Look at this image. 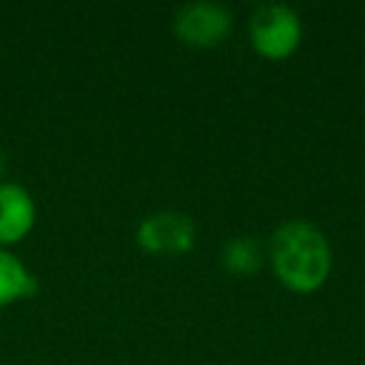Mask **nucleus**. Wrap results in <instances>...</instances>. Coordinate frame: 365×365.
I'll return each instance as SVG.
<instances>
[{"mask_svg": "<svg viewBox=\"0 0 365 365\" xmlns=\"http://www.w3.org/2000/svg\"><path fill=\"white\" fill-rule=\"evenodd\" d=\"M6 170V153H3V148H0V173Z\"/></svg>", "mask_w": 365, "mask_h": 365, "instance_id": "obj_8", "label": "nucleus"}, {"mask_svg": "<svg viewBox=\"0 0 365 365\" xmlns=\"http://www.w3.org/2000/svg\"><path fill=\"white\" fill-rule=\"evenodd\" d=\"M230 26H233L230 11L223 3H215V0L185 3L173 21L178 38L190 43V46H215V43L223 41Z\"/></svg>", "mask_w": 365, "mask_h": 365, "instance_id": "obj_3", "label": "nucleus"}, {"mask_svg": "<svg viewBox=\"0 0 365 365\" xmlns=\"http://www.w3.org/2000/svg\"><path fill=\"white\" fill-rule=\"evenodd\" d=\"M223 265L233 273H255L263 265V250H260L258 240L248 238V235L228 240L223 245Z\"/></svg>", "mask_w": 365, "mask_h": 365, "instance_id": "obj_7", "label": "nucleus"}, {"mask_svg": "<svg viewBox=\"0 0 365 365\" xmlns=\"http://www.w3.org/2000/svg\"><path fill=\"white\" fill-rule=\"evenodd\" d=\"M138 243L140 248L160 255L185 253L195 243V223L188 215L163 210L138 225Z\"/></svg>", "mask_w": 365, "mask_h": 365, "instance_id": "obj_4", "label": "nucleus"}, {"mask_svg": "<svg viewBox=\"0 0 365 365\" xmlns=\"http://www.w3.org/2000/svg\"><path fill=\"white\" fill-rule=\"evenodd\" d=\"M36 223V203L18 182H0V243L23 238Z\"/></svg>", "mask_w": 365, "mask_h": 365, "instance_id": "obj_5", "label": "nucleus"}, {"mask_svg": "<svg viewBox=\"0 0 365 365\" xmlns=\"http://www.w3.org/2000/svg\"><path fill=\"white\" fill-rule=\"evenodd\" d=\"M303 26L298 13L285 3H265L250 18V38L260 56L285 58L298 48Z\"/></svg>", "mask_w": 365, "mask_h": 365, "instance_id": "obj_2", "label": "nucleus"}, {"mask_svg": "<svg viewBox=\"0 0 365 365\" xmlns=\"http://www.w3.org/2000/svg\"><path fill=\"white\" fill-rule=\"evenodd\" d=\"M38 280L13 253L0 248V305L36 293Z\"/></svg>", "mask_w": 365, "mask_h": 365, "instance_id": "obj_6", "label": "nucleus"}, {"mask_svg": "<svg viewBox=\"0 0 365 365\" xmlns=\"http://www.w3.org/2000/svg\"><path fill=\"white\" fill-rule=\"evenodd\" d=\"M270 260L280 283L298 293H310L328 280L330 245L323 230L308 220H285L270 238Z\"/></svg>", "mask_w": 365, "mask_h": 365, "instance_id": "obj_1", "label": "nucleus"}]
</instances>
